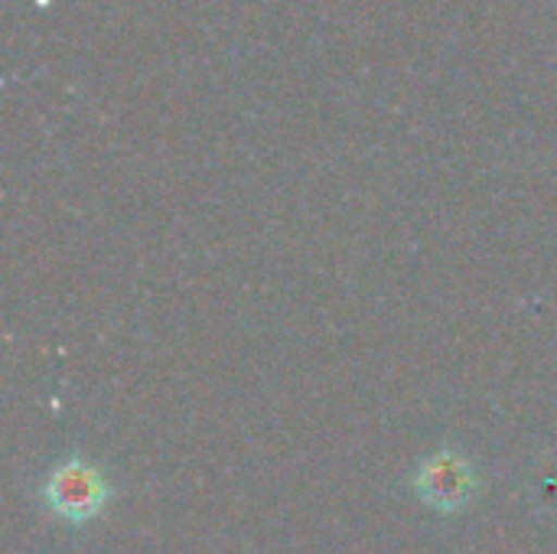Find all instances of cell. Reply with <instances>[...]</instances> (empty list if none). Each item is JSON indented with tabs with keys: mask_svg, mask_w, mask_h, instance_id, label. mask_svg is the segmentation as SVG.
Instances as JSON below:
<instances>
[{
	"mask_svg": "<svg viewBox=\"0 0 557 554\" xmlns=\"http://www.w3.org/2000/svg\"><path fill=\"white\" fill-rule=\"evenodd\" d=\"M108 503L111 483L104 480L101 467L78 454L62 460L42 483V506L69 526H85L98 519Z\"/></svg>",
	"mask_w": 557,
	"mask_h": 554,
	"instance_id": "cell-1",
	"label": "cell"
},
{
	"mask_svg": "<svg viewBox=\"0 0 557 554\" xmlns=\"http://www.w3.org/2000/svg\"><path fill=\"white\" fill-rule=\"evenodd\" d=\"M411 490L428 509L441 516H454L476 500L480 473L467 454H460L457 447H441L418 464L411 477Z\"/></svg>",
	"mask_w": 557,
	"mask_h": 554,
	"instance_id": "cell-2",
	"label": "cell"
}]
</instances>
